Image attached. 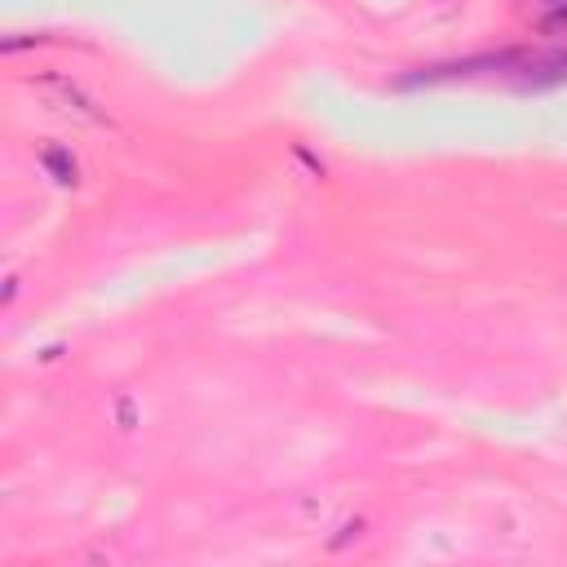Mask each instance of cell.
Masks as SVG:
<instances>
[{"label":"cell","instance_id":"6da1fadb","mask_svg":"<svg viewBox=\"0 0 567 567\" xmlns=\"http://www.w3.org/2000/svg\"><path fill=\"white\" fill-rule=\"evenodd\" d=\"M36 89H40V94H49L63 111H71V116L89 120V125H111V116L98 107L94 98L85 94V89L76 85V80H67V76H40V80H36Z\"/></svg>","mask_w":567,"mask_h":567},{"label":"cell","instance_id":"7a4b0ae2","mask_svg":"<svg viewBox=\"0 0 567 567\" xmlns=\"http://www.w3.org/2000/svg\"><path fill=\"white\" fill-rule=\"evenodd\" d=\"M40 164H45V173L54 182H63V187H76V182H80V164H76V156H71L67 147H45V151H40Z\"/></svg>","mask_w":567,"mask_h":567},{"label":"cell","instance_id":"3957f363","mask_svg":"<svg viewBox=\"0 0 567 567\" xmlns=\"http://www.w3.org/2000/svg\"><path fill=\"white\" fill-rule=\"evenodd\" d=\"M45 36H5L0 40V54H18V49H32V45H40Z\"/></svg>","mask_w":567,"mask_h":567},{"label":"cell","instance_id":"277c9868","mask_svg":"<svg viewBox=\"0 0 567 567\" xmlns=\"http://www.w3.org/2000/svg\"><path fill=\"white\" fill-rule=\"evenodd\" d=\"M116 412H120V426H125V430H133V404H129V395H125V399H120V404H116Z\"/></svg>","mask_w":567,"mask_h":567}]
</instances>
